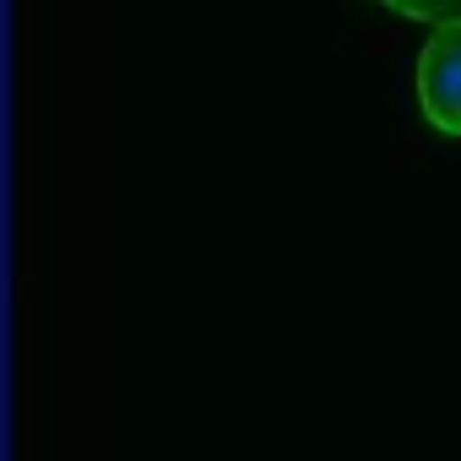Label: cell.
Masks as SVG:
<instances>
[{
    "mask_svg": "<svg viewBox=\"0 0 461 461\" xmlns=\"http://www.w3.org/2000/svg\"><path fill=\"white\" fill-rule=\"evenodd\" d=\"M375 6H385L396 17H412V23H434V28L461 23V0H375Z\"/></svg>",
    "mask_w": 461,
    "mask_h": 461,
    "instance_id": "2",
    "label": "cell"
},
{
    "mask_svg": "<svg viewBox=\"0 0 461 461\" xmlns=\"http://www.w3.org/2000/svg\"><path fill=\"white\" fill-rule=\"evenodd\" d=\"M418 104H423V120L461 141V23H445L434 28V39L423 44L418 55Z\"/></svg>",
    "mask_w": 461,
    "mask_h": 461,
    "instance_id": "1",
    "label": "cell"
}]
</instances>
